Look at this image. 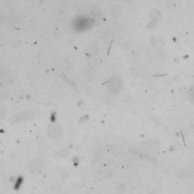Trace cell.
<instances>
[{
  "label": "cell",
  "instance_id": "6da1fadb",
  "mask_svg": "<svg viewBox=\"0 0 194 194\" xmlns=\"http://www.w3.org/2000/svg\"><path fill=\"white\" fill-rule=\"evenodd\" d=\"M44 167L43 162L41 158H36L32 160L28 165V169L32 173H39L43 170Z\"/></svg>",
  "mask_w": 194,
  "mask_h": 194
},
{
  "label": "cell",
  "instance_id": "7a4b0ae2",
  "mask_svg": "<svg viewBox=\"0 0 194 194\" xmlns=\"http://www.w3.org/2000/svg\"><path fill=\"white\" fill-rule=\"evenodd\" d=\"M47 133H48V135L51 138L53 139H57L60 138L62 135V130L59 125L56 124H53L50 125L48 128L47 130Z\"/></svg>",
  "mask_w": 194,
  "mask_h": 194
}]
</instances>
